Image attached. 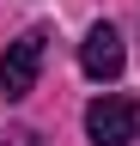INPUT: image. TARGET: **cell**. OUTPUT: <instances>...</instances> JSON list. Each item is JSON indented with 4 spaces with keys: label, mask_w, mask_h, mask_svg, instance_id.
<instances>
[{
    "label": "cell",
    "mask_w": 140,
    "mask_h": 146,
    "mask_svg": "<svg viewBox=\"0 0 140 146\" xmlns=\"http://www.w3.org/2000/svg\"><path fill=\"white\" fill-rule=\"evenodd\" d=\"M43 55H49V31H43V25H31V31L19 36V43H6V55H0V91H6L12 104L37 91Z\"/></svg>",
    "instance_id": "1"
},
{
    "label": "cell",
    "mask_w": 140,
    "mask_h": 146,
    "mask_svg": "<svg viewBox=\"0 0 140 146\" xmlns=\"http://www.w3.org/2000/svg\"><path fill=\"white\" fill-rule=\"evenodd\" d=\"M85 134H92V146H128V140H140V104L134 98H92L85 104Z\"/></svg>",
    "instance_id": "2"
},
{
    "label": "cell",
    "mask_w": 140,
    "mask_h": 146,
    "mask_svg": "<svg viewBox=\"0 0 140 146\" xmlns=\"http://www.w3.org/2000/svg\"><path fill=\"white\" fill-rule=\"evenodd\" d=\"M79 67L92 73V79H116V73H122V36H116V25H92V31H85Z\"/></svg>",
    "instance_id": "3"
}]
</instances>
